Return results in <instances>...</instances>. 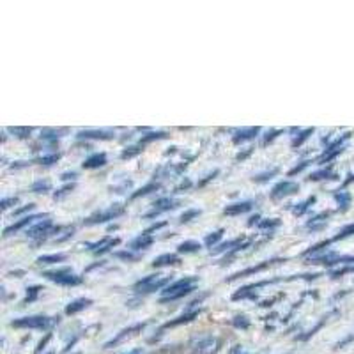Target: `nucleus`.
<instances>
[{
  "label": "nucleus",
  "instance_id": "nucleus-1",
  "mask_svg": "<svg viewBox=\"0 0 354 354\" xmlns=\"http://www.w3.org/2000/svg\"><path fill=\"white\" fill-rule=\"evenodd\" d=\"M59 322V317H46V315H27V317L15 319L9 322V326L17 330H39L50 331Z\"/></svg>",
  "mask_w": 354,
  "mask_h": 354
},
{
  "label": "nucleus",
  "instance_id": "nucleus-2",
  "mask_svg": "<svg viewBox=\"0 0 354 354\" xmlns=\"http://www.w3.org/2000/svg\"><path fill=\"white\" fill-rule=\"evenodd\" d=\"M198 282L197 277H185L181 280H176L174 283H170L165 290H163V296H161L160 301H176V299H181L188 294H192L195 290V283Z\"/></svg>",
  "mask_w": 354,
  "mask_h": 354
},
{
  "label": "nucleus",
  "instance_id": "nucleus-3",
  "mask_svg": "<svg viewBox=\"0 0 354 354\" xmlns=\"http://www.w3.org/2000/svg\"><path fill=\"white\" fill-rule=\"evenodd\" d=\"M43 277L46 278V280H50V282L62 287H77L84 282V278L73 273L71 268H61V270L44 271Z\"/></svg>",
  "mask_w": 354,
  "mask_h": 354
},
{
  "label": "nucleus",
  "instance_id": "nucleus-4",
  "mask_svg": "<svg viewBox=\"0 0 354 354\" xmlns=\"http://www.w3.org/2000/svg\"><path fill=\"white\" fill-rule=\"evenodd\" d=\"M169 283L170 277H165V274H149V277L138 280V282L133 286V290L137 294H151L163 289V287L169 286Z\"/></svg>",
  "mask_w": 354,
  "mask_h": 354
},
{
  "label": "nucleus",
  "instance_id": "nucleus-5",
  "mask_svg": "<svg viewBox=\"0 0 354 354\" xmlns=\"http://www.w3.org/2000/svg\"><path fill=\"white\" fill-rule=\"evenodd\" d=\"M124 213H126L124 205L113 204V205H110V207H106V209L97 211V213H94L93 216H88L87 220L84 221V223H85V225H97V223H106V221L115 220V218L122 216Z\"/></svg>",
  "mask_w": 354,
  "mask_h": 354
},
{
  "label": "nucleus",
  "instance_id": "nucleus-6",
  "mask_svg": "<svg viewBox=\"0 0 354 354\" xmlns=\"http://www.w3.org/2000/svg\"><path fill=\"white\" fill-rule=\"evenodd\" d=\"M59 232V227H53L52 220H41L37 223H34L32 227H28L27 229V238L36 239V241H43L46 239V236H50L52 232Z\"/></svg>",
  "mask_w": 354,
  "mask_h": 354
},
{
  "label": "nucleus",
  "instance_id": "nucleus-7",
  "mask_svg": "<svg viewBox=\"0 0 354 354\" xmlns=\"http://www.w3.org/2000/svg\"><path fill=\"white\" fill-rule=\"evenodd\" d=\"M220 338L216 337H202L197 342H194V353L195 354H214L220 351Z\"/></svg>",
  "mask_w": 354,
  "mask_h": 354
},
{
  "label": "nucleus",
  "instance_id": "nucleus-8",
  "mask_svg": "<svg viewBox=\"0 0 354 354\" xmlns=\"http://www.w3.org/2000/svg\"><path fill=\"white\" fill-rule=\"evenodd\" d=\"M299 189L298 183L292 181H280L273 189H271V198L273 201H282V198L289 197V195H294Z\"/></svg>",
  "mask_w": 354,
  "mask_h": 354
},
{
  "label": "nucleus",
  "instance_id": "nucleus-9",
  "mask_svg": "<svg viewBox=\"0 0 354 354\" xmlns=\"http://www.w3.org/2000/svg\"><path fill=\"white\" fill-rule=\"evenodd\" d=\"M145 326H147V322H138V324H133V326H129V328H126V330H122L121 333H117L115 337H113L112 340H109V342H106L103 347H105V349H110V347H113V346H119V344H121L122 340H126V338L133 337V335H135V333H138V331L144 330Z\"/></svg>",
  "mask_w": 354,
  "mask_h": 354
},
{
  "label": "nucleus",
  "instance_id": "nucleus-10",
  "mask_svg": "<svg viewBox=\"0 0 354 354\" xmlns=\"http://www.w3.org/2000/svg\"><path fill=\"white\" fill-rule=\"evenodd\" d=\"M349 137H351V133H346V135H344L342 138H338V140H335L333 144H331L330 147H328V149L324 151V153H322V156L319 158V161H321V163H328V161L335 160V158H337L338 154H340L344 151V142H346Z\"/></svg>",
  "mask_w": 354,
  "mask_h": 354
},
{
  "label": "nucleus",
  "instance_id": "nucleus-11",
  "mask_svg": "<svg viewBox=\"0 0 354 354\" xmlns=\"http://www.w3.org/2000/svg\"><path fill=\"white\" fill-rule=\"evenodd\" d=\"M181 204V202L179 201H174V198H170V197H165V198H160V201H156L154 202V209L151 211V213H147L145 214V218H154V216H158V214H161V213H167V211H172V209H176L177 205Z\"/></svg>",
  "mask_w": 354,
  "mask_h": 354
},
{
  "label": "nucleus",
  "instance_id": "nucleus-12",
  "mask_svg": "<svg viewBox=\"0 0 354 354\" xmlns=\"http://www.w3.org/2000/svg\"><path fill=\"white\" fill-rule=\"evenodd\" d=\"M121 243V239L119 238H103L101 241L97 243H87L85 246H88L87 250H91V252H94L96 255H101V254H106V252H110V248H113V246H117Z\"/></svg>",
  "mask_w": 354,
  "mask_h": 354
},
{
  "label": "nucleus",
  "instance_id": "nucleus-13",
  "mask_svg": "<svg viewBox=\"0 0 354 354\" xmlns=\"http://www.w3.org/2000/svg\"><path fill=\"white\" fill-rule=\"evenodd\" d=\"M44 216H46V214H32V216L21 218V220H18L17 223H12L11 227L4 229V238H9V236H12V232H18V230L25 229V227L32 225L34 221L39 220V218H44Z\"/></svg>",
  "mask_w": 354,
  "mask_h": 354
},
{
  "label": "nucleus",
  "instance_id": "nucleus-14",
  "mask_svg": "<svg viewBox=\"0 0 354 354\" xmlns=\"http://www.w3.org/2000/svg\"><path fill=\"white\" fill-rule=\"evenodd\" d=\"M78 138H85V140H112L115 135L112 131H106V129H85L77 135Z\"/></svg>",
  "mask_w": 354,
  "mask_h": 354
},
{
  "label": "nucleus",
  "instance_id": "nucleus-15",
  "mask_svg": "<svg viewBox=\"0 0 354 354\" xmlns=\"http://www.w3.org/2000/svg\"><path fill=\"white\" fill-rule=\"evenodd\" d=\"M252 207H254V202L252 201H241V202H234V204H229L223 209V214H227V216H238V214H243V213H248V211H252Z\"/></svg>",
  "mask_w": 354,
  "mask_h": 354
},
{
  "label": "nucleus",
  "instance_id": "nucleus-16",
  "mask_svg": "<svg viewBox=\"0 0 354 354\" xmlns=\"http://www.w3.org/2000/svg\"><path fill=\"white\" fill-rule=\"evenodd\" d=\"M274 262H282V259H273V261H266V262H262V264L254 266V268H248V270L239 271V273H236V274H232V277H230V278H227V282H232V280H238V278H241V277H248V274H254V273H259V271L268 270V268H270V266H273Z\"/></svg>",
  "mask_w": 354,
  "mask_h": 354
},
{
  "label": "nucleus",
  "instance_id": "nucleus-17",
  "mask_svg": "<svg viewBox=\"0 0 354 354\" xmlns=\"http://www.w3.org/2000/svg\"><path fill=\"white\" fill-rule=\"evenodd\" d=\"M259 133H261V128H259V126H250V128H243V129H239L236 135H234L232 142L236 145H239V144H243V142L254 140Z\"/></svg>",
  "mask_w": 354,
  "mask_h": 354
},
{
  "label": "nucleus",
  "instance_id": "nucleus-18",
  "mask_svg": "<svg viewBox=\"0 0 354 354\" xmlns=\"http://www.w3.org/2000/svg\"><path fill=\"white\" fill-rule=\"evenodd\" d=\"M153 243H154L153 236H151V234L144 232V234H140V236H137V238L129 243V250H133V252H140V250L149 248Z\"/></svg>",
  "mask_w": 354,
  "mask_h": 354
},
{
  "label": "nucleus",
  "instance_id": "nucleus-19",
  "mask_svg": "<svg viewBox=\"0 0 354 354\" xmlns=\"http://www.w3.org/2000/svg\"><path fill=\"white\" fill-rule=\"evenodd\" d=\"M93 305V299H88V298H78L75 299V301L69 303L68 306H66V315H75L78 314V312H82V310L88 308V306Z\"/></svg>",
  "mask_w": 354,
  "mask_h": 354
},
{
  "label": "nucleus",
  "instance_id": "nucleus-20",
  "mask_svg": "<svg viewBox=\"0 0 354 354\" xmlns=\"http://www.w3.org/2000/svg\"><path fill=\"white\" fill-rule=\"evenodd\" d=\"M241 241H243V238L232 239V241H227V243H220V245L214 246V248L211 250V255L225 254V252H236V250L241 248Z\"/></svg>",
  "mask_w": 354,
  "mask_h": 354
},
{
  "label": "nucleus",
  "instance_id": "nucleus-21",
  "mask_svg": "<svg viewBox=\"0 0 354 354\" xmlns=\"http://www.w3.org/2000/svg\"><path fill=\"white\" fill-rule=\"evenodd\" d=\"M198 314H201V310H195V312H188V314H183L181 317H177V319H174V321L165 322V324H163V330L181 326V324H188V322L194 321L195 317H198Z\"/></svg>",
  "mask_w": 354,
  "mask_h": 354
},
{
  "label": "nucleus",
  "instance_id": "nucleus-22",
  "mask_svg": "<svg viewBox=\"0 0 354 354\" xmlns=\"http://www.w3.org/2000/svg\"><path fill=\"white\" fill-rule=\"evenodd\" d=\"M181 264V259L176 254H163L153 261V268H165V266Z\"/></svg>",
  "mask_w": 354,
  "mask_h": 354
},
{
  "label": "nucleus",
  "instance_id": "nucleus-23",
  "mask_svg": "<svg viewBox=\"0 0 354 354\" xmlns=\"http://www.w3.org/2000/svg\"><path fill=\"white\" fill-rule=\"evenodd\" d=\"M106 165V154L105 153H96L93 156H88L87 160L84 161V169H101V167Z\"/></svg>",
  "mask_w": 354,
  "mask_h": 354
},
{
  "label": "nucleus",
  "instance_id": "nucleus-24",
  "mask_svg": "<svg viewBox=\"0 0 354 354\" xmlns=\"http://www.w3.org/2000/svg\"><path fill=\"white\" fill-rule=\"evenodd\" d=\"M330 216V211H326V213H321L317 214L315 218H312V220L306 223V229H312V230H321L322 227L326 225V218Z\"/></svg>",
  "mask_w": 354,
  "mask_h": 354
},
{
  "label": "nucleus",
  "instance_id": "nucleus-25",
  "mask_svg": "<svg viewBox=\"0 0 354 354\" xmlns=\"http://www.w3.org/2000/svg\"><path fill=\"white\" fill-rule=\"evenodd\" d=\"M52 189V183L48 179H37L32 186H30V192L32 194H48Z\"/></svg>",
  "mask_w": 354,
  "mask_h": 354
},
{
  "label": "nucleus",
  "instance_id": "nucleus-26",
  "mask_svg": "<svg viewBox=\"0 0 354 354\" xmlns=\"http://www.w3.org/2000/svg\"><path fill=\"white\" fill-rule=\"evenodd\" d=\"M160 188H161L160 183H149L147 186H144V188H140L138 192H135V194L131 195V201H135V198L145 197V195L153 194V192H156V189H160Z\"/></svg>",
  "mask_w": 354,
  "mask_h": 354
},
{
  "label": "nucleus",
  "instance_id": "nucleus-27",
  "mask_svg": "<svg viewBox=\"0 0 354 354\" xmlns=\"http://www.w3.org/2000/svg\"><path fill=\"white\" fill-rule=\"evenodd\" d=\"M201 248H202L201 243L185 241V243H181V245L177 246V252H179V254H195V252H198Z\"/></svg>",
  "mask_w": 354,
  "mask_h": 354
},
{
  "label": "nucleus",
  "instance_id": "nucleus-28",
  "mask_svg": "<svg viewBox=\"0 0 354 354\" xmlns=\"http://www.w3.org/2000/svg\"><path fill=\"white\" fill-rule=\"evenodd\" d=\"M64 261H66L64 254L41 255V257H37V264H59V262H64Z\"/></svg>",
  "mask_w": 354,
  "mask_h": 354
},
{
  "label": "nucleus",
  "instance_id": "nucleus-29",
  "mask_svg": "<svg viewBox=\"0 0 354 354\" xmlns=\"http://www.w3.org/2000/svg\"><path fill=\"white\" fill-rule=\"evenodd\" d=\"M335 177L337 176L333 174L331 167H328V169H322V170H317V172H314L308 179L310 181H322V179H335Z\"/></svg>",
  "mask_w": 354,
  "mask_h": 354
},
{
  "label": "nucleus",
  "instance_id": "nucleus-30",
  "mask_svg": "<svg viewBox=\"0 0 354 354\" xmlns=\"http://www.w3.org/2000/svg\"><path fill=\"white\" fill-rule=\"evenodd\" d=\"M335 201L340 205V211H347L351 205V195L347 192H337L335 194Z\"/></svg>",
  "mask_w": 354,
  "mask_h": 354
},
{
  "label": "nucleus",
  "instance_id": "nucleus-31",
  "mask_svg": "<svg viewBox=\"0 0 354 354\" xmlns=\"http://www.w3.org/2000/svg\"><path fill=\"white\" fill-rule=\"evenodd\" d=\"M221 236H223V229L216 230V232H211L209 236H205L204 245L207 246V248L213 250L214 246H218V241H220V239H221Z\"/></svg>",
  "mask_w": 354,
  "mask_h": 354
},
{
  "label": "nucleus",
  "instance_id": "nucleus-32",
  "mask_svg": "<svg viewBox=\"0 0 354 354\" xmlns=\"http://www.w3.org/2000/svg\"><path fill=\"white\" fill-rule=\"evenodd\" d=\"M315 201H317L315 197H308L305 202H301V204H296V207L292 209V213L296 214V216H301V214L306 213V209H308L310 205L315 204Z\"/></svg>",
  "mask_w": 354,
  "mask_h": 354
},
{
  "label": "nucleus",
  "instance_id": "nucleus-33",
  "mask_svg": "<svg viewBox=\"0 0 354 354\" xmlns=\"http://www.w3.org/2000/svg\"><path fill=\"white\" fill-rule=\"evenodd\" d=\"M113 257L121 259V261H124V262H135L140 259V255L135 254L133 250H126V252H115V254H113Z\"/></svg>",
  "mask_w": 354,
  "mask_h": 354
},
{
  "label": "nucleus",
  "instance_id": "nucleus-34",
  "mask_svg": "<svg viewBox=\"0 0 354 354\" xmlns=\"http://www.w3.org/2000/svg\"><path fill=\"white\" fill-rule=\"evenodd\" d=\"M161 138H167L165 131H151L140 138V145L149 144V142H154V140H161Z\"/></svg>",
  "mask_w": 354,
  "mask_h": 354
},
{
  "label": "nucleus",
  "instance_id": "nucleus-35",
  "mask_svg": "<svg viewBox=\"0 0 354 354\" xmlns=\"http://www.w3.org/2000/svg\"><path fill=\"white\" fill-rule=\"evenodd\" d=\"M280 223H282V221L278 220V218H268V220H262L261 223H259V229L261 230H273V229H277V227H280Z\"/></svg>",
  "mask_w": 354,
  "mask_h": 354
},
{
  "label": "nucleus",
  "instance_id": "nucleus-36",
  "mask_svg": "<svg viewBox=\"0 0 354 354\" xmlns=\"http://www.w3.org/2000/svg\"><path fill=\"white\" fill-rule=\"evenodd\" d=\"M314 131H315L314 128H308V129H305V131L299 133L298 137H296V138H294V140H292V147H299V145H303V142L308 140L310 135H312V133H314Z\"/></svg>",
  "mask_w": 354,
  "mask_h": 354
},
{
  "label": "nucleus",
  "instance_id": "nucleus-37",
  "mask_svg": "<svg viewBox=\"0 0 354 354\" xmlns=\"http://www.w3.org/2000/svg\"><path fill=\"white\" fill-rule=\"evenodd\" d=\"M349 236H354V223H349V225L344 227V229L340 230V232H338L337 236L331 239V241H340V239H346V238H349Z\"/></svg>",
  "mask_w": 354,
  "mask_h": 354
},
{
  "label": "nucleus",
  "instance_id": "nucleus-38",
  "mask_svg": "<svg viewBox=\"0 0 354 354\" xmlns=\"http://www.w3.org/2000/svg\"><path fill=\"white\" fill-rule=\"evenodd\" d=\"M41 290L43 289H41L39 286H34V287H30V289H27V298L24 299V305H28V303L36 301Z\"/></svg>",
  "mask_w": 354,
  "mask_h": 354
},
{
  "label": "nucleus",
  "instance_id": "nucleus-39",
  "mask_svg": "<svg viewBox=\"0 0 354 354\" xmlns=\"http://www.w3.org/2000/svg\"><path fill=\"white\" fill-rule=\"evenodd\" d=\"M140 153H142V145L140 144L131 145V147H128V149L122 151L121 158H122V160H129V158L137 156V154H140Z\"/></svg>",
  "mask_w": 354,
  "mask_h": 354
},
{
  "label": "nucleus",
  "instance_id": "nucleus-40",
  "mask_svg": "<svg viewBox=\"0 0 354 354\" xmlns=\"http://www.w3.org/2000/svg\"><path fill=\"white\" fill-rule=\"evenodd\" d=\"M59 160H61V154L53 153V154H44V156H41L37 161H39L41 165H53V163H57Z\"/></svg>",
  "mask_w": 354,
  "mask_h": 354
},
{
  "label": "nucleus",
  "instance_id": "nucleus-41",
  "mask_svg": "<svg viewBox=\"0 0 354 354\" xmlns=\"http://www.w3.org/2000/svg\"><path fill=\"white\" fill-rule=\"evenodd\" d=\"M201 214H202L201 209H188V211H185V213L181 214L179 221H181V223H188V221H192L194 218L201 216Z\"/></svg>",
  "mask_w": 354,
  "mask_h": 354
},
{
  "label": "nucleus",
  "instance_id": "nucleus-42",
  "mask_svg": "<svg viewBox=\"0 0 354 354\" xmlns=\"http://www.w3.org/2000/svg\"><path fill=\"white\" fill-rule=\"evenodd\" d=\"M232 326L238 328V330H246V328H250L248 317H245V315H238V317H234Z\"/></svg>",
  "mask_w": 354,
  "mask_h": 354
},
{
  "label": "nucleus",
  "instance_id": "nucleus-43",
  "mask_svg": "<svg viewBox=\"0 0 354 354\" xmlns=\"http://www.w3.org/2000/svg\"><path fill=\"white\" fill-rule=\"evenodd\" d=\"M9 131H11L12 135L18 138H28L34 129L32 128H9Z\"/></svg>",
  "mask_w": 354,
  "mask_h": 354
},
{
  "label": "nucleus",
  "instance_id": "nucleus-44",
  "mask_svg": "<svg viewBox=\"0 0 354 354\" xmlns=\"http://www.w3.org/2000/svg\"><path fill=\"white\" fill-rule=\"evenodd\" d=\"M277 174H278V169H271L270 172H262V174H259V176H255V177H254V181H255V183H266V181H270L271 177L277 176Z\"/></svg>",
  "mask_w": 354,
  "mask_h": 354
},
{
  "label": "nucleus",
  "instance_id": "nucleus-45",
  "mask_svg": "<svg viewBox=\"0 0 354 354\" xmlns=\"http://www.w3.org/2000/svg\"><path fill=\"white\" fill-rule=\"evenodd\" d=\"M18 204V197H9V198H2V202H0V207H2V211L9 209L11 205H17Z\"/></svg>",
  "mask_w": 354,
  "mask_h": 354
},
{
  "label": "nucleus",
  "instance_id": "nucleus-46",
  "mask_svg": "<svg viewBox=\"0 0 354 354\" xmlns=\"http://www.w3.org/2000/svg\"><path fill=\"white\" fill-rule=\"evenodd\" d=\"M73 188H75V185H68V186H64L62 189H59V192L55 194V201H59V198H62L64 195H68Z\"/></svg>",
  "mask_w": 354,
  "mask_h": 354
},
{
  "label": "nucleus",
  "instance_id": "nucleus-47",
  "mask_svg": "<svg viewBox=\"0 0 354 354\" xmlns=\"http://www.w3.org/2000/svg\"><path fill=\"white\" fill-rule=\"evenodd\" d=\"M308 163L310 161H301V165H298V167H294L292 170H289V176H296V174H299V172H303V170L306 169V167H308Z\"/></svg>",
  "mask_w": 354,
  "mask_h": 354
},
{
  "label": "nucleus",
  "instance_id": "nucleus-48",
  "mask_svg": "<svg viewBox=\"0 0 354 354\" xmlns=\"http://www.w3.org/2000/svg\"><path fill=\"white\" fill-rule=\"evenodd\" d=\"M34 209H36V205H34V204H27V205H24V207H20V209L15 211V216H20V214L28 213V211H34Z\"/></svg>",
  "mask_w": 354,
  "mask_h": 354
},
{
  "label": "nucleus",
  "instance_id": "nucleus-49",
  "mask_svg": "<svg viewBox=\"0 0 354 354\" xmlns=\"http://www.w3.org/2000/svg\"><path fill=\"white\" fill-rule=\"evenodd\" d=\"M280 133H283L282 129H278V131H271V133H268V137L264 138V142H262V145H268L270 144L271 140H274V138L278 137V135H280Z\"/></svg>",
  "mask_w": 354,
  "mask_h": 354
},
{
  "label": "nucleus",
  "instance_id": "nucleus-50",
  "mask_svg": "<svg viewBox=\"0 0 354 354\" xmlns=\"http://www.w3.org/2000/svg\"><path fill=\"white\" fill-rule=\"evenodd\" d=\"M189 186H192V181H189V179H186V181H183L181 185L176 186V189H174V192H176V194H183V189H188Z\"/></svg>",
  "mask_w": 354,
  "mask_h": 354
},
{
  "label": "nucleus",
  "instance_id": "nucleus-51",
  "mask_svg": "<svg viewBox=\"0 0 354 354\" xmlns=\"http://www.w3.org/2000/svg\"><path fill=\"white\" fill-rule=\"evenodd\" d=\"M50 338H52V335L48 333V335H46V338H44V340H41V342H39V346H37V349H36V354H39L41 351L44 349V346H46V342H48Z\"/></svg>",
  "mask_w": 354,
  "mask_h": 354
},
{
  "label": "nucleus",
  "instance_id": "nucleus-52",
  "mask_svg": "<svg viewBox=\"0 0 354 354\" xmlns=\"http://www.w3.org/2000/svg\"><path fill=\"white\" fill-rule=\"evenodd\" d=\"M165 225H167V221H160V223H154V225H151L149 229L145 230V234L153 232V230H156V229H161V227H165Z\"/></svg>",
  "mask_w": 354,
  "mask_h": 354
},
{
  "label": "nucleus",
  "instance_id": "nucleus-53",
  "mask_svg": "<svg viewBox=\"0 0 354 354\" xmlns=\"http://www.w3.org/2000/svg\"><path fill=\"white\" fill-rule=\"evenodd\" d=\"M77 177V172H66L62 174V181H68V179H75Z\"/></svg>",
  "mask_w": 354,
  "mask_h": 354
},
{
  "label": "nucleus",
  "instance_id": "nucleus-54",
  "mask_svg": "<svg viewBox=\"0 0 354 354\" xmlns=\"http://www.w3.org/2000/svg\"><path fill=\"white\" fill-rule=\"evenodd\" d=\"M259 220H261V216H259V214H255V216H252V218H250L248 225H250V227H254L255 223H261V221H259Z\"/></svg>",
  "mask_w": 354,
  "mask_h": 354
},
{
  "label": "nucleus",
  "instance_id": "nucleus-55",
  "mask_svg": "<svg viewBox=\"0 0 354 354\" xmlns=\"http://www.w3.org/2000/svg\"><path fill=\"white\" fill-rule=\"evenodd\" d=\"M121 354H142V349H131V351H126V353Z\"/></svg>",
  "mask_w": 354,
  "mask_h": 354
},
{
  "label": "nucleus",
  "instance_id": "nucleus-56",
  "mask_svg": "<svg viewBox=\"0 0 354 354\" xmlns=\"http://www.w3.org/2000/svg\"><path fill=\"white\" fill-rule=\"evenodd\" d=\"M48 354H52V353H48Z\"/></svg>",
  "mask_w": 354,
  "mask_h": 354
}]
</instances>
